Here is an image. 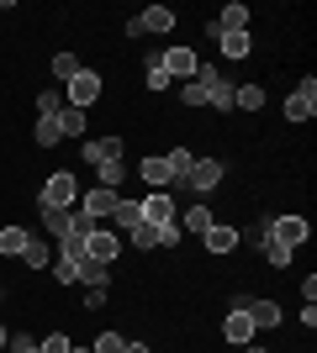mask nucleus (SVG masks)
Masks as SVG:
<instances>
[{
  "label": "nucleus",
  "mask_w": 317,
  "mask_h": 353,
  "mask_svg": "<svg viewBox=\"0 0 317 353\" xmlns=\"http://www.w3.org/2000/svg\"><path fill=\"white\" fill-rule=\"evenodd\" d=\"M243 353H265V348H259V343H249V348H243Z\"/></svg>",
  "instance_id": "43"
},
{
  "label": "nucleus",
  "mask_w": 317,
  "mask_h": 353,
  "mask_svg": "<svg viewBox=\"0 0 317 353\" xmlns=\"http://www.w3.org/2000/svg\"><path fill=\"white\" fill-rule=\"evenodd\" d=\"M6 353H37V338H27V332H11V338H6Z\"/></svg>",
  "instance_id": "35"
},
{
  "label": "nucleus",
  "mask_w": 317,
  "mask_h": 353,
  "mask_svg": "<svg viewBox=\"0 0 317 353\" xmlns=\"http://www.w3.org/2000/svg\"><path fill=\"white\" fill-rule=\"evenodd\" d=\"M254 332H259V327L249 322V311H227V316H222V338H227V343L249 348V343H254Z\"/></svg>",
  "instance_id": "12"
},
{
  "label": "nucleus",
  "mask_w": 317,
  "mask_h": 353,
  "mask_svg": "<svg viewBox=\"0 0 317 353\" xmlns=\"http://www.w3.org/2000/svg\"><path fill=\"white\" fill-rule=\"evenodd\" d=\"M69 353H90V348H69Z\"/></svg>",
  "instance_id": "44"
},
{
  "label": "nucleus",
  "mask_w": 317,
  "mask_h": 353,
  "mask_svg": "<svg viewBox=\"0 0 317 353\" xmlns=\"http://www.w3.org/2000/svg\"><path fill=\"white\" fill-rule=\"evenodd\" d=\"M159 63H164V74H169V79H180V85H191L196 69H201V59L191 53V48H169V53H159Z\"/></svg>",
  "instance_id": "6"
},
{
  "label": "nucleus",
  "mask_w": 317,
  "mask_h": 353,
  "mask_svg": "<svg viewBox=\"0 0 317 353\" xmlns=\"http://www.w3.org/2000/svg\"><path fill=\"white\" fill-rule=\"evenodd\" d=\"M75 343H69V332H48L43 343H37V353H69Z\"/></svg>",
  "instance_id": "33"
},
{
  "label": "nucleus",
  "mask_w": 317,
  "mask_h": 353,
  "mask_svg": "<svg viewBox=\"0 0 317 353\" xmlns=\"http://www.w3.org/2000/svg\"><path fill=\"white\" fill-rule=\"evenodd\" d=\"M175 221H180V232H206V227H211V221H217V216H211L206 206H191V211H185V216H175Z\"/></svg>",
  "instance_id": "25"
},
{
  "label": "nucleus",
  "mask_w": 317,
  "mask_h": 353,
  "mask_svg": "<svg viewBox=\"0 0 317 353\" xmlns=\"http://www.w3.org/2000/svg\"><path fill=\"white\" fill-rule=\"evenodd\" d=\"M117 253H122V237H117V232H106V227H95V232L85 237V259H90V264L111 269V264H117Z\"/></svg>",
  "instance_id": "3"
},
{
  "label": "nucleus",
  "mask_w": 317,
  "mask_h": 353,
  "mask_svg": "<svg viewBox=\"0 0 317 353\" xmlns=\"http://www.w3.org/2000/svg\"><path fill=\"white\" fill-rule=\"evenodd\" d=\"M90 353H127V338H122V332H101Z\"/></svg>",
  "instance_id": "32"
},
{
  "label": "nucleus",
  "mask_w": 317,
  "mask_h": 353,
  "mask_svg": "<svg viewBox=\"0 0 317 353\" xmlns=\"http://www.w3.org/2000/svg\"><path fill=\"white\" fill-rule=\"evenodd\" d=\"M127 353H153V348H143V343H127Z\"/></svg>",
  "instance_id": "41"
},
{
  "label": "nucleus",
  "mask_w": 317,
  "mask_h": 353,
  "mask_svg": "<svg viewBox=\"0 0 317 353\" xmlns=\"http://www.w3.org/2000/svg\"><path fill=\"white\" fill-rule=\"evenodd\" d=\"M75 280H85V285H111V269L90 264V259H75Z\"/></svg>",
  "instance_id": "24"
},
{
  "label": "nucleus",
  "mask_w": 317,
  "mask_h": 353,
  "mask_svg": "<svg viewBox=\"0 0 317 353\" xmlns=\"http://www.w3.org/2000/svg\"><path fill=\"white\" fill-rule=\"evenodd\" d=\"M254 248H259V259H265V264H275V269H286V264H291V248H286V243H275L265 227L254 232Z\"/></svg>",
  "instance_id": "13"
},
{
  "label": "nucleus",
  "mask_w": 317,
  "mask_h": 353,
  "mask_svg": "<svg viewBox=\"0 0 317 353\" xmlns=\"http://www.w3.org/2000/svg\"><path fill=\"white\" fill-rule=\"evenodd\" d=\"M75 201H79L75 174H64V169H59V174H48V179H43V195H37V206H43V211H69Z\"/></svg>",
  "instance_id": "1"
},
{
  "label": "nucleus",
  "mask_w": 317,
  "mask_h": 353,
  "mask_svg": "<svg viewBox=\"0 0 317 353\" xmlns=\"http://www.w3.org/2000/svg\"><path fill=\"white\" fill-rule=\"evenodd\" d=\"M159 248H180V221H169V227H159Z\"/></svg>",
  "instance_id": "38"
},
{
  "label": "nucleus",
  "mask_w": 317,
  "mask_h": 353,
  "mask_svg": "<svg viewBox=\"0 0 317 353\" xmlns=\"http://www.w3.org/2000/svg\"><path fill=\"white\" fill-rule=\"evenodd\" d=\"M106 301V285H85V311H101Z\"/></svg>",
  "instance_id": "40"
},
{
  "label": "nucleus",
  "mask_w": 317,
  "mask_h": 353,
  "mask_svg": "<svg viewBox=\"0 0 317 353\" xmlns=\"http://www.w3.org/2000/svg\"><path fill=\"white\" fill-rule=\"evenodd\" d=\"M206 105H217V111H233V85H227V79H217V85L206 90Z\"/></svg>",
  "instance_id": "29"
},
{
  "label": "nucleus",
  "mask_w": 317,
  "mask_h": 353,
  "mask_svg": "<svg viewBox=\"0 0 317 353\" xmlns=\"http://www.w3.org/2000/svg\"><path fill=\"white\" fill-rule=\"evenodd\" d=\"M6 338H11V332H6V327H0V353H6Z\"/></svg>",
  "instance_id": "42"
},
{
  "label": "nucleus",
  "mask_w": 317,
  "mask_h": 353,
  "mask_svg": "<svg viewBox=\"0 0 317 353\" xmlns=\"http://www.w3.org/2000/svg\"><path fill=\"white\" fill-rule=\"evenodd\" d=\"M233 111H265V85H233Z\"/></svg>",
  "instance_id": "16"
},
{
  "label": "nucleus",
  "mask_w": 317,
  "mask_h": 353,
  "mask_svg": "<svg viewBox=\"0 0 317 353\" xmlns=\"http://www.w3.org/2000/svg\"><path fill=\"white\" fill-rule=\"evenodd\" d=\"M75 74H79L75 53H53V79H75Z\"/></svg>",
  "instance_id": "30"
},
{
  "label": "nucleus",
  "mask_w": 317,
  "mask_h": 353,
  "mask_svg": "<svg viewBox=\"0 0 317 353\" xmlns=\"http://www.w3.org/2000/svg\"><path fill=\"white\" fill-rule=\"evenodd\" d=\"M201 243H206V253H217V259H222V253H233L243 243V232L238 227H222V221H211L206 232H201Z\"/></svg>",
  "instance_id": "11"
},
{
  "label": "nucleus",
  "mask_w": 317,
  "mask_h": 353,
  "mask_svg": "<svg viewBox=\"0 0 317 353\" xmlns=\"http://www.w3.org/2000/svg\"><path fill=\"white\" fill-rule=\"evenodd\" d=\"M169 169H175V179H180L185 169H191V148H175V153H169Z\"/></svg>",
  "instance_id": "39"
},
{
  "label": "nucleus",
  "mask_w": 317,
  "mask_h": 353,
  "mask_svg": "<svg viewBox=\"0 0 317 353\" xmlns=\"http://www.w3.org/2000/svg\"><path fill=\"white\" fill-rule=\"evenodd\" d=\"M27 243H32L27 227H0V253H6V259H21V248H27Z\"/></svg>",
  "instance_id": "17"
},
{
  "label": "nucleus",
  "mask_w": 317,
  "mask_h": 353,
  "mask_svg": "<svg viewBox=\"0 0 317 353\" xmlns=\"http://www.w3.org/2000/svg\"><path fill=\"white\" fill-rule=\"evenodd\" d=\"M85 159L90 163H117L122 159V137H95V143H85Z\"/></svg>",
  "instance_id": "15"
},
{
  "label": "nucleus",
  "mask_w": 317,
  "mask_h": 353,
  "mask_svg": "<svg viewBox=\"0 0 317 353\" xmlns=\"http://www.w3.org/2000/svg\"><path fill=\"white\" fill-rule=\"evenodd\" d=\"M117 201H122L117 190H106V185H95V190H85V195H79V211H85L90 221H101V216H111V211H117Z\"/></svg>",
  "instance_id": "10"
},
{
  "label": "nucleus",
  "mask_w": 317,
  "mask_h": 353,
  "mask_svg": "<svg viewBox=\"0 0 317 353\" xmlns=\"http://www.w3.org/2000/svg\"><path fill=\"white\" fill-rule=\"evenodd\" d=\"M64 101L79 105V111H85V105H95V101H101V74H95V69H79L75 79H69V90H64Z\"/></svg>",
  "instance_id": "5"
},
{
  "label": "nucleus",
  "mask_w": 317,
  "mask_h": 353,
  "mask_svg": "<svg viewBox=\"0 0 317 353\" xmlns=\"http://www.w3.org/2000/svg\"><path fill=\"white\" fill-rule=\"evenodd\" d=\"M21 259H27V269H48V259H53V253H48L43 237H32L27 248H21Z\"/></svg>",
  "instance_id": "27"
},
{
  "label": "nucleus",
  "mask_w": 317,
  "mask_h": 353,
  "mask_svg": "<svg viewBox=\"0 0 317 353\" xmlns=\"http://www.w3.org/2000/svg\"><path fill=\"white\" fill-rule=\"evenodd\" d=\"M265 232H270L275 243H286V248H296V243H307V232H312V227H307V216H275L270 227H265Z\"/></svg>",
  "instance_id": "9"
},
{
  "label": "nucleus",
  "mask_w": 317,
  "mask_h": 353,
  "mask_svg": "<svg viewBox=\"0 0 317 353\" xmlns=\"http://www.w3.org/2000/svg\"><path fill=\"white\" fill-rule=\"evenodd\" d=\"M95 185H106V190H117V185H127V163H95Z\"/></svg>",
  "instance_id": "21"
},
{
  "label": "nucleus",
  "mask_w": 317,
  "mask_h": 353,
  "mask_svg": "<svg viewBox=\"0 0 317 353\" xmlns=\"http://www.w3.org/2000/svg\"><path fill=\"white\" fill-rule=\"evenodd\" d=\"M43 227L53 237H64V232H69V211H43Z\"/></svg>",
  "instance_id": "34"
},
{
  "label": "nucleus",
  "mask_w": 317,
  "mask_h": 353,
  "mask_svg": "<svg viewBox=\"0 0 317 353\" xmlns=\"http://www.w3.org/2000/svg\"><path fill=\"white\" fill-rule=\"evenodd\" d=\"M53 121H59L64 137H79V132H85V111H79V105H69V101H64V111H59Z\"/></svg>",
  "instance_id": "19"
},
{
  "label": "nucleus",
  "mask_w": 317,
  "mask_h": 353,
  "mask_svg": "<svg viewBox=\"0 0 317 353\" xmlns=\"http://www.w3.org/2000/svg\"><path fill=\"white\" fill-rule=\"evenodd\" d=\"M217 43H222V59H249V53H254V37H249V32H227Z\"/></svg>",
  "instance_id": "18"
},
{
  "label": "nucleus",
  "mask_w": 317,
  "mask_h": 353,
  "mask_svg": "<svg viewBox=\"0 0 317 353\" xmlns=\"http://www.w3.org/2000/svg\"><path fill=\"white\" fill-rule=\"evenodd\" d=\"M32 143H43V148H59V143H64L59 121H53V117H37V127H32Z\"/></svg>",
  "instance_id": "22"
},
{
  "label": "nucleus",
  "mask_w": 317,
  "mask_h": 353,
  "mask_svg": "<svg viewBox=\"0 0 317 353\" xmlns=\"http://www.w3.org/2000/svg\"><path fill=\"white\" fill-rule=\"evenodd\" d=\"M180 105H206V90L191 79V85H180Z\"/></svg>",
  "instance_id": "36"
},
{
  "label": "nucleus",
  "mask_w": 317,
  "mask_h": 353,
  "mask_svg": "<svg viewBox=\"0 0 317 353\" xmlns=\"http://www.w3.org/2000/svg\"><path fill=\"white\" fill-rule=\"evenodd\" d=\"M206 32H211V37H227V32H249V6H238V0H233V6H222V16H211Z\"/></svg>",
  "instance_id": "8"
},
{
  "label": "nucleus",
  "mask_w": 317,
  "mask_h": 353,
  "mask_svg": "<svg viewBox=\"0 0 317 353\" xmlns=\"http://www.w3.org/2000/svg\"><path fill=\"white\" fill-rule=\"evenodd\" d=\"M53 285H79V280H75V264H69V259H59V264H53Z\"/></svg>",
  "instance_id": "37"
},
{
  "label": "nucleus",
  "mask_w": 317,
  "mask_h": 353,
  "mask_svg": "<svg viewBox=\"0 0 317 353\" xmlns=\"http://www.w3.org/2000/svg\"><path fill=\"white\" fill-rule=\"evenodd\" d=\"M137 174H143V185H175V169H169V159H143L137 163Z\"/></svg>",
  "instance_id": "14"
},
{
  "label": "nucleus",
  "mask_w": 317,
  "mask_h": 353,
  "mask_svg": "<svg viewBox=\"0 0 317 353\" xmlns=\"http://www.w3.org/2000/svg\"><path fill=\"white\" fill-rule=\"evenodd\" d=\"M127 243H133V248H159V227H148V221H137L133 232H127Z\"/></svg>",
  "instance_id": "28"
},
{
  "label": "nucleus",
  "mask_w": 317,
  "mask_h": 353,
  "mask_svg": "<svg viewBox=\"0 0 317 353\" xmlns=\"http://www.w3.org/2000/svg\"><path fill=\"white\" fill-rule=\"evenodd\" d=\"M143 63H148V74H143V79H148V90H153V95L175 85V79H169V74H164V63H159V53H153V59H143Z\"/></svg>",
  "instance_id": "26"
},
{
  "label": "nucleus",
  "mask_w": 317,
  "mask_h": 353,
  "mask_svg": "<svg viewBox=\"0 0 317 353\" xmlns=\"http://www.w3.org/2000/svg\"><path fill=\"white\" fill-rule=\"evenodd\" d=\"M64 111V95L59 90H43V95H37V117H59Z\"/></svg>",
  "instance_id": "31"
},
{
  "label": "nucleus",
  "mask_w": 317,
  "mask_h": 353,
  "mask_svg": "<svg viewBox=\"0 0 317 353\" xmlns=\"http://www.w3.org/2000/svg\"><path fill=\"white\" fill-rule=\"evenodd\" d=\"M137 206H143V221H148V227H169V221L180 216V211H175V201H169V190H153V195H143Z\"/></svg>",
  "instance_id": "7"
},
{
  "label": "nucleus",
  "mask_w": 317,
  "mask_h": 353,
  "mask_svg": "<svg viewBox=\"0 0 317 353\" xmlns=\"http://www.w3.org/2000/svg\"><path fill=\"white\" fill-rule=\"evenodd\" d=\"M137 21H143V32H169L175 27V11H169V6H148Z\"/></svg>",
  "instance_id": "20"
},
{
  "label": "nucleus",
  "mask_w": 317,
  "mask_h": 353,
  "mask_svg": "<svg viewBox=\"0 0 317 353\" xmlns=\"http://www.w3.org/2000/svg\"><path fill=\"white\" fill-rule=\"evenodd\" d=\"M111 221H117L122 232H133L137 221H143V206H137V201H117V211H111Z\"/></svg>",
  "instance_id": "23"
},
{
  "label": "nucleus",
  "mask_w": 317,
  "mask_h": 353,
  "mask_svg": "<svg viewBox=\"0 0 317 353\" xmlns=\"http://www.w3.org/2000/svg\"><path fill=\"white\" fill-rule=\"evenodd\" d=\"M317 117V79L307 74L302 85L291 90V101H286V121H312Z\"/></svg>",
  "instance_id": "4"
},
{
  "label": "nucleus",
  "mask_w": 317,
  "mask_h": 353,
  "mask_svg": "<svg viewBox=\"0 0 317 353\" xmlns=\"http://www.w3.org/2000/svg\"><path fill=\"white\" fill-rule=\"evenodd\" d=\"M180 185H185V190H196V195L217 190V185H222V159H191V169L180 174Z\"/></svg>",
  "instance_id": "2"
}]
</instances>
